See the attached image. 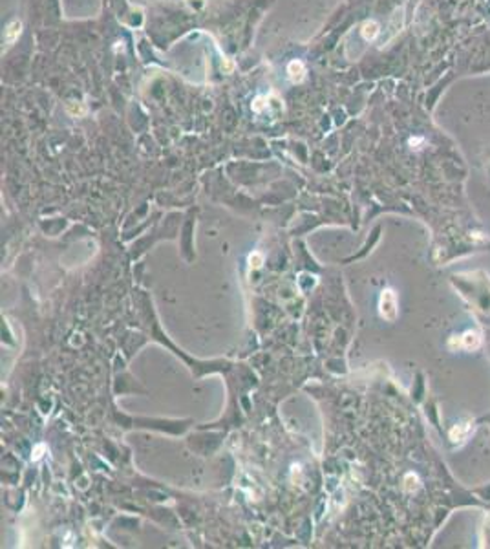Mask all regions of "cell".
<instances>
[{"label":"cell","instance_id":"5b68a950","mask_svg":"<svg viewBox=\"0 0 490 549\" xmlns=\"http://www.w3.org/2000/svg\"><path fill=\"white\" fill-rule=\"evenodd\" d=\"M68 113L74 115V117H83L86 113V107L79 101H70L68 103Z\"/></svg>","mask_w":490,"mask_h":549},{"label":"cell","instance_id":"8992f818","mask_svg":"<svg viewBox=\"0 0 490 549\" xmlns=\"http://www.w3.org/2000/svg\"><path fill=\"white\" fill-rule=\"evenodd\" d=\"M249 260H251V266H254V267H260V266H262V262H264V256L260 255V253H253V255H251V258H249Z\"/></svg>","mask_w":490,"mask_h":549},{"label":"cell","instance_id":"52a82bcc","mask_svg":"<svg viewBox=\"0 0 490 549\" xmlns=\"http://www.w3.org/2000/svg\"><path fill=\"white\" fill-rule=\"evenodd\" d=\"M253 108H254V112H262V108H264V97H258V99L254 101Z\"/></svg>","mask_w":490,"mask_h":549},{"label":"cell","instance_id":"6da1fadb","mask_svg":"<svg viewBox=\"0 0 490 549\" xmlns=\"http://www.w3.org/2000/svg\"><path fill=\"white\" fill-rule=\"evenodd\" d=\"M381 315H383L386 321H393L397 317V299H395V293L392 289H384L383 295H381Z\"/></svg>","mask_w":490,"mask_h":549},{"label":"cell","instance_id":"3957f363","mask_svg":"<svg viewBox=\"0 0 490 549\" xmlns=\"http://www.w3.org/2000/svg\"><path fill=\"white\" fill-rule=\"evenodd\" d=\"M20 28H22V24L18 22V20H13V22H9L6 26V31H4V40H6L7 46H11L13 42L17 40V37L20 35Z\"/></svg>","mask_w":490,"mask_h":549},{"label":"cell","instance_id":"7a4b0ae2","mask_svg":"<svg viewBox=\"0 0 490 549\" xmlns=\"http://www.w3.org/2000/svg\"><path fill=\"white\" fill-rule=\"evenodd\" d=\"M288 74H289V79L293 81V83H300V81L304 79V75H305L304 63H302V61H293V63H289Z\"/></svg>","mask_w":490,"mask_h":549},{"label":"cell","instance_id":"277c9868","mask_svg":"<svg viewBox=\"0 0 490 549\" xmlns=\"http://www.w3.org/2000/svg\"><path fill=\"white\" fill-rule=\"evenodd\" d=\"M379 33V24L375 22V20H370V22H366L364 26H362V37L366 40H372L375 39Z\"/></svg>","mask_w":490,"mask_h":549},{"label":"cell","instance_id":"ba28073f","mask_svg":"<svg viewBox=\"0 0 490 549\" xmlns=\"http://www.w3.org/2000/svg\"><path fill=\"white\" fill-rule=\"evenodd\" d=\"M42 450H44V445H39V447H37V450H35L33 459H39L40 456H42V454H40V452H42Z\"/></svg>","mask_w":490,"mask_h":549}]
</instances>
